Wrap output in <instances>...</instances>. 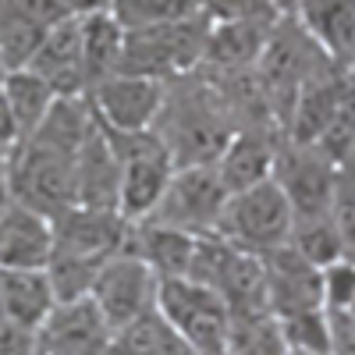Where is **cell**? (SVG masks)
Instances as JSON below:
<instances>
[{"label":"cell","mask_w":355,"mask_h":355,"mask_svg":"<svg viewBox=\"0 0 355 355\" xmlns=\"http://www.w3.org/2000/svg\"><path fill=\"white\" fill-rule=\"evenodd\" d=\"M150 132L164 142L174 171H182L214 167L239 128H234V117L217 93V85L202 71H192L167 82L160 114Z\"/></svg>","instance_id":"6da1fadb"},{"label":"cell","mask_w":355,"mask_h":355,"mask_svg":"<svg viewBox=\"0 0 355 355\" xmlns=\"http://www.w3.org/2000/svg\"><path fill=\"white\" fill-rule=\"evenodd\" d=\"M53 227V256L46 266V277L53 284L57 302L85 299L93 288L103 263L128 245L132 224L114 210H85V206H68L57 217H50Z\"/></svg>","instance_id":"7a4b0ae2"},{"label":"cell","mask_w":355,"mask_h":355,"mask_svg":"<svg viewBox=\"0 0 355 355\" xmlns=\"http://www.w3.org/2000/svg\"><path fill=\"white\" fill-rule=\"evenodd\" d=\"M281 11V4H206L210 28H206L199 71L231 75L256 68Z\"/></svg>","instance_id":"3957f363"},{"label":"cell","mask_w":355,"mask_h":355,"mask_svg":"<svg viewBox=\"0 0 355 355\" xmlns=\"http://www.w3.org/2000/svg\"><path fill=\"white\" fill-rule=\"evenodd\" d=\"M206 28H210V18H206V4H199V11L182 21L142 28V33H125L117 75H139L157 82L192 75L202 61Z\"/></svg>","instance_id":"277c9868"},{"label":"cell","mask_w":355,"mask_h":355,"mask_svg":"<svg viewBox=\"0 0 355 355\" xmlns=\"http://www.w3.org/2000/svg\"><path fill=\"white\" fill-rule=\"evenodd\" d=\"M103 128V125H100ZM110 150L117 157V214L128 224H139L150 217L160 192L167 189L174 164L164 150V142L153 132H110L103 128Z\"/></svg>","instance_id":"5b68a950"},{"label":"cell","mask_w":355,"mask_h":355,"mask_svg":"<svg viewBox=\"0 0 355 355\" xmlns=\"http://www.w3.org/2000/svg\"><path fill=\"white\" fill-rule=\"evenodd\" d=\"M291 224H295V214H291L281 185L270 178V182H259L252 189L227 196L217 234L245 252L266 256V252L288 245Z\"/></svg>","instance_id":"8992f818"},{"label":"cell","mask_w":355,"mask_h":355,"mask_svg":"<svg viewBox=\"0 0 355 355\" xmlns=\"http://www.w3.org/2000/svg\"><path fill=\"white\" fill-rule=\"evenodd\" d=\"M157 313L174 327L192 355H227L231 313L210 288L189 277L157 284Z\"/></svg>","instance_id":"52a82bcc"},{"label":"cell","mask_w":355,"mask_h":355,"mask_svg":"<svg viewBox=\"0 0 355 355\" xmlns=\"http://www.w3.org/2000/svg\"><path fill=\"white\" fill-rule=\"evenodd\" d=\"M224 202H227V189L220 185L214 167H182L171 174L167 189L160 192L146 220L202 239V234H217Z\"/></svg>","instance_id":"ba28073f"},{"label":"cell","mask_w":355,"mask_h":355,"mask_svg":"<svg viewBox=\"0 0 355 355\" xmlns=\"http://www.w3.org/2000/svg\"><path fill=\"white\" fill-rule=\"evenodd\" d=\"M11 199L43 217H57L75 206V157L46 150L40 142H21L8 160Z\"/></svg>","instance_id":"9c48e42d"},{"label":"cell","mask_w":355,"mask_h":355,"mask_svg":"<svg viewBox=\"0 0 355 355\" xmlns=\"http://www.w3.org/2000/svg\"><path fill=\"white\" fill-rule=\"evenodd\" d=\"M157 284H160L157 274L125 245L117 256L103 263V270L96 274L93 288H89V299L96 302V309L110 323V331L117 334L132 320L157 309Z\"/></svg>","instance_id":"30bf717a"},{"label":"cell","mask_w":355,"mask_h":355,"mask_svg":"<svg viewBox=\"0 0 355 355\" xmlns=\"http://www.w3.org/2000/svg\"><path fill=\"white\" fill-rule=\"evenodd\" d=\"M341 171L348 167H334L316 146L281 142L274 160V182L281 185L295 217H313V214H331Z\"/></svg>","instance_id":"8fae6325"},{"label":"cell","mask_w":355,"mask_h":355,"mask_svg":"<svg viewBox=\"0 0 355 355\" xmlns=\"http://www.w3.org/2000/svg\"><path fill=\"white\" fill-rule=\"evenodd\" d=\"M114 345V331L89 299H68L57 302L50 316L33 334L36 355H107Z\"/></svg>","instance_id":"7c38bea8"},{"label":"cell","mask_w":355,"mask_h":355,"mask_svg":"<svg viewBox=\"0 0 355 355\" xmlns=\"http://www.w3.org/2000/svg\"><path fill=\"white\" fill-rule=\"evenodd\" d=\"M164 89L167 82L157 78H139V75H110L107 82H100L96 89H89L85 100L93 107L96 121L110 132H150L160 103H164Z\"/></svg>","instance_id":"4fadbf2b"},{"label":"cell","mask_w":355,"mask_h":355,"mask_svg":"<svg viewBox=\"0 0 355 355\" xmlns=\"http://www.w3.org/2000/svg\"><path fill=\"white\" fill-rule=\"evenodd\" d=\"M85 8L89 4H64V0H0V61L8 75L28 68L50 25Z\"/></svg>","instance_id":"5bb4252c"},{"label":"cell","mask_w":355,"mask_h":355,"mask_svg":"<svg viewBox=\"0 0 355 355\" xmlns=\"http://www.w3.org/2000/svg\"><path fill=\"white\" fill-rule=\"evenodd\" d=\"M266 274V313L274 320H291L323 309V274L288 245L263 256Z\"/></svg>","instance_id":"9a60e30c"},{"label":"cell","mask_w":355,"mask_h":355,"mask_svg":"<svg viewBox=\"0 0 355 355\" xmlns=\"http://www.w3.org/2000/svg\"><path fill=\"white\" fill-rule=\"evenodd\" d=\"M85 11L50 25L36 57L28 61V68H21L43 78L53 89V96H85V71H82V15Z\"/></svg>","instance_id":"2e32d148"},{"label":"cell","mask_w":355,"mask_h":355,"mask_svg":"<svg viewBox=\"0 0 355 355\" xmlns=\"http://www.w3.org/2000/svg\"><path fill=\"white\" fill-rule=\"evenodd\" d=\"M352 103V71H327L299 89L291 110H288V128L284 142L295 146H313L334 117Z\"/></svg>","instance_id":"e0dca14e"},{"label":"cell","mask_w":355,"mask_h":355,"mask_svg":"<svg viewBox=\"0 0 355 355\" xmlns=\"http://www.w3.org/2000/svg\"><path fill=\"white\" fill-rule=\"evenodd\" d=\"M53 256L50 217L15 202L0 214V270H46Z\"/></svg>","instance_id":"ac0fdd59"},{"label":"cell","mask_w":355,"mask_h":355,"mask_svg":"<svg viewBox=\"0 0 355 355\" xmlns=\"http://www.w3.org/2000/svg\"><path fill=\"white\" fill-rule=\"evenodd\" d=\"M281 142H284L281 135L259 132V128H239L234 132L231 142L224 146V153L214 164V171L220 178V185L227 189V196L242 192V189H252L259 182H270Z\"/></svg>","instance_id":"d6986e66"},{"label":"cell","mask_w":355,"mask_h":355,"mask_svg":"<svg viewBox=\"0 0 355 355\" xmlns=\"http://www.w3.org/2000/svg\"><path fill=\"white\" fill-rule=\"evenodd\" d=\"M75 206L117 214V157L100 121L75 157Z\"/></svg>","instance_id":"ffe728a7"},{"label":"cell","mask_w":355,"mask_h":355,"mask_svg":"<svg viewBox=\"0 0 355 355\" xmlns=\"http://www.w3.org/2000/svg\"><path fill=\"white\" fill-rule=\"evenodd\" d=\"M128 249L157 274V281H182L192 270L196 239L153 220H139L128 231Z\"/></svg>","instance_id":"44dd1931"},{"label":"cell","mask_w":355,"mask_h":355,"mask_svg":"<svg viewBox=\"0 0 355 355\" xmlns=\"http://www.w3.org/2000/svg\"><path fill=\"white\" fill-rule=\"evenodd\" d=\"M125 50V28L110 15V4H93L82 15V71H85V93L117 75Z\"/></svg>","instance_id":"7402d4cb"},{"label":"cell","mask_w":355,"mask_h":355,"mask_svg":"<svg viewBox=\"0 0 355 355\" xmlns=\"http://www.w3.org/2000/svg\"><path fill=\"white\" fill-rule=\"evenodd\" d=\"M295 18L320 43V50L345 71H352L355 53V8L348 0H316V4H295Z\"/></svg>","instance_id":"603a6c76"},{"label":"cell","mask_w":355,"mask_h":355,"mask_svg":"<svg viewBox=\"0 0 355 355\" xmlns=\"http://www.w3.org/2000/svg\"><path fill=\"white\" fill-rule=\"evenodd\" d=\"M0 306L21 331L36 334L40 323L57 306L46 270H0Z\"/></svg>","instance_id":"cb8c5ba5"},{"label":"cell","mask_w":355,"mask_h":355,"mask_svg":"<svg viewBox=\"0 0 355 355\" xmlns=\"http://www.w3.org/2000/svg\"><path fill=\"white\" fill-rule=\"evenodd\" d=\"M288 249L299 252L306 263H313L316 270L352 259V242L341 234L331 214H313V217H295L291 234H288Z\"/></svg>","instance_id":"d4e9b609"},{"label":"cell","mask_w":355,"mask_h":355,"mask_svg":"<svg viewBox=\"0 0 355 355\" xmlns=\"http://www.w3.org/2000/svg\"><path fill=\"white\" fill-rule=\"evenodd\" d=\"M107 355H192V348L174 334V327L157 309H150L114 334Z\"/></svg>","instance_id":"484cf974"},{"label":"cell","mask_w":355,"mask_h":355,"mask_svg":"<svg viewBox=\"0 0 355 355\" xmlns=\"http://www.w3.org/2000/svg\"><path fill=\"white\" fill-rule=\"evenodd\" d=\"M4 100H8V107H11V117H15V125H18V135H21V142L33 135L40 125H43V117L50 114V107H53V89L43 82V78H36L33 71H11L8 78H4Z\"/></svg>","instance_id":"4316f807"},{"label":"cell","mask_w":355,"mask_h":355,"mask_svg":"<svg viewBox=\"0 0 355 355\" xmlns=\"http://www.w3.org/2000/svg\"><path fill=\"white\" fill-rule=\"evenodd\" d=\"M227 355H288L281 320L270 313H252V316H231L227 331Z\"/></svg>","instance_id":"83f0119b"},{"label":"cell","mask_w":355,"mask_h":355,"mask_svg":"<svg viewBox=\"0 0 355 355\" xmlns=\"http://www.w3.org/2000/svg\"><path fill=\"white\" fill-rule=\"evenodd\" d=\"M199 4L196 0H110V15L125 33H142V28H157L182 21L196 15Z\"/></svg>","instance_id":"f1b7e54d"},{"label":"cell","mask_w":355,"mask_h":355,"mask_svg":"<svg viewBox=\"0 0 355 355\" xmlns=\"http://www.w3.org/2000/svg\"><path fill=\"white\" fill-rule=\"evenodd\" d=\"M281 334L288 352H313V355H331V334H327V313H306L281 320Z\"/></svg>","instance_id":"f546056e"},{"label":"cell","mask_w":355,"mask_h":355,"mask_svg":"<svg viewBox=\"0 0 355 355\" xmlns=\"http://www.w3.org/2000/svg\"><path fill=\"white\" fill-rule=\"evenodd\" d=\"M323 274V309H352L355 299V266L352 259H341L327 266Z\"/></svg>","instance_id":"4dcf8cb0"},{"label":"cell","mask_w":355,"mask_h":355,"mask_svg":"<svg viewBox=\"0 0 355 355\" xmlns=\"http://www.w3.org/2000/svg\"><path fill=\"white\" fill-rule=\"evenodd\" d=\"M327 313L331 355H355V320L352 309H323Z\"/></svg>","instance_id":"1f68e13d"},{"label":"cell","mask_w":355,"mask_h":355,"mask_svg":"<svg viewBox=\"0 0 355 355\" xmlns=\"http://www.w3.org/2000/svg\"><path fill=\"white\" fill-rule=\"evenodd\" d=\"M18 146H21V135H18V125L11 117V107L4 100V89H0V160H11Z\"/></svg>","instance_id":"d6a6232c"},{"label":"cell","mask_w":355,"mask_h":355,"mask_svg":"<svg viewBox=\"0 0 355 355\" xmlns=\"http://www.w3.org/2000/svg\"><path fill=\"white\" fill-rule=\"evenodd\" d=\"M11 206V178H8V160H0V214Z\"/></svg>","instance_id":"836d02e7"},{"label":"cell","mask_w":355,"mask_h":355,"mask_svg":"<svg viewBox=\"0 0 355 355\" xmlns=\"http://www.w3.org/2000/svg\"><path fill=\"white\" fill-rule=\"evenodd\" d=\"M288 355H313V352H288Z\"/></svg>","instance_id":"e575fe53"}]
</instances>
